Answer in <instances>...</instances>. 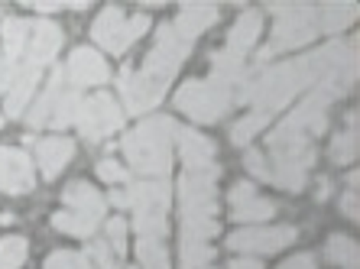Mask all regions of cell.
Listing matches in <instances>:
<instances>
[{
  "label": "cell",
  "instance_id": "cell-14",
  "mask_svg": "<svg viewBox=\"0 0 360 269\" xmlns=\"http://www.w3.org/2000/svg\"><path fill=\"white\" fill-rule=\"evenodd\" d=\"M72 156H75V143L68 136H49L36 143V162H39L42 178H56L72 162Z\"/></svg>",
  "mask_w": 360,
  "mask_h": 269
},
{
  "label": "cell",
  "instance_id": "cell-48",
  "mask_svg": "<svg viewBox=\"0 0 360 269\" xmlns=\"http://www.w3.org/2000/svg\"><path fill=\"white\" fill-rule=\"evenodd\" d=\"M0 130H4V114H0Z\"/></svg>",
  "mask_w": 360,
  "mask_h": 269
},
{
  "label": "cell",
  "instance_id": "cell-22",
  "mask_svg": "<svg viewBox=\"0 0 360 269\" xmlns=\"http://www.w3.org/2000/svg\"><path fill=\"white\" fill-rule=\"evenodd\" d=\"M30 20H20V17H4L0 23V33H4V55L7 59H20L23 62V52H26V39H30Z\"/></svg>",
  "mask_w": 360,
  "mask_h": 269
},
{
  "label": "cell",
  "instance_id": "cell-5",
  "mask_svg": "<svg viewBox=\"0 0 360 269\" xmlns=\"http://www.w3.org/2000/svg\"><path fill=\"white\" fill-rule=\"evenodd\" d=\"M221 176V166L201 169V172H185L179 178V195H182V218H214L218 211V192L214 182Z\"/></svg>",
  "mask_w": 360,
  "mask_h": 269
},
{
  "label": "cell",
  "instance_id": "cell-42",
  "mask_svg": "<svg viewBox=\"0 0 360 269\" xmlns=\"http://www.w3.org/2000/svg\"><path fill=\"white\" fill-rule=\"evenodd\" d=\"M279 269H315V256H311V253H299L292 260L279 263Z\"/></svg>",
  "mask_w": 360,
  "mask_h": 269
},
{
  "label": "cell",
  "instance_id": "cell-7",
  "mask_svg": "<svg viewBox=\"0 0 360 269\" xmlns=\"http://www.w3.org/2000/svg\"><path fill=\"white\" fill-rule=\"evenodd\" d=\"M117 88H120V98H124L130 114H146L153 104L162 101L169 81H162V78H156V75H146L140 68L134 72L130 65H124L117 75Z\"/></svg>",
  "mask_w": 360,
  "mask_h": 269
},
{
  "label": "cell",
  "instance_id": "cell-32",
  "mask_svg": "<svg viewBox=\"0 0 360 269\" xmlns=\"http://www.w3.org/2000/svg\"><path fill=\"white\" fill-rule=\"evenodd\" d=\"M134 230L140 234V240H162V237L169 234L166 214H136Z\"/></svg>",
  "mask_w": 360,
  "mask_h": 269
},
{
  "label": "cell",
  "instance_id": "cell-15",
  "mask_svg": "<svg viewBox=\"0 0 360 269\" xmlns=\"http://www.w3.org/2000/svg\"><path fill=\"white\" fill-rule=\"evenodd\" d=\"M65 88H68L65 65H56V68H52V75H49V84H46V91L36 98V104L30 107V114H26V124H30V126L49 124L52 110H56V104H59V98H62V91H65Z\"/></svg>",
  "mask_w": 360,
  "mask_h": 269
},
{
  "label": "cell",
  "instance_id": "cell-17",
  "mask_svg": "<svg viewBox=\"0 0 360 269\" xmlns=\"http://www.w3.org/2000/svg\"><path fill=\"white\" fill-rule=\"evenodd\" d=\"M179 152H182V162L188 172H201V169H211V156H214V146H211L208 136H201L198 130H179Z\"/></svg>",
  "mask_w": 360,
  "mask_h": 269
},
{
  "label": "cell",
  "instance_id": "cell-36",
  "mask_svg": "<svg viewBox=\"0 0 360 269\" xmlns=\"http://www.w3.org/2000/svg\"><path fill=\"white\" fill-rule=\"evenodd\" d=\"M104 244H110L114 256H124L127 253V221L124 218L108 221V228H104Z\"/></svg>",
  "mask_w": 360,
  "mask_h": 269
},
{
  "label": "cell",
  "instance_id": "cell-37",
  "mask_svg": "<svg viewBox=\"0 0 360 269\" xmlns=\"http://www.w3.org/2000/svg\"><path fill=\"white\" fill-rule=\"evenodd\" d=\"M146 26H150V17L146 13H136V17H127L124 23V33H120V55H124L130 46H134L136 39H140L143 33H146Z\"/></svg>",
  "mask_w": 360,
  "mask_h": 269
},
{
  "label": "cell",
  "instance_id": "cell-29",
  "mask_svg": "<svg viewBox=\"0 0 360 269\" xmlns=\"http://www.w3.org/2000/svg\"><path fill=\"white\" fill-rule=\"evenodd\" d=\"M357 150H360V140H357V130H344V133H338L335 140H331V162L335 166H347V162L357 159Z\"/></svg>",
  "mask_w": 360,
  "mask_h": 269
},
{
  "label": "cell",
  "instance_id": "cell-16",
  "mask_svg": "<svg viewBox=\"0 0 360 269\" xmlns=\"http://www.w3.org/2000/svg\"><path fill=\"white\" fill-rule=\"evenodd\" d=\"M39 72L42 68H36V65H30V62H23L20 65V75L13 78V84H10V91L4 94V114L7 117H23V110H26V104H30V98H33V91H36V84H39Z\"/></svg>",
  "mask_w": 360,
  "mask_h": 269
},
{
  "label": "cell",
  "instance_id": "cell-8",
  "mask_svg": "<svg viewBox=\"0 0 360 269\" xmlns=\"http://www.w3.org/2000/svg\"><path fill=\"white\" fill-rule=\"evenodd\" d=\"M108 202L117 204V208H134L136 214H166L169 202H172V192H169V185L160 182V178H150V182H127L124 192L108 195Z\"/></svg>",
  "mask_w": 360,
  "mask_h": 269
},
{
  "label": "cell",
  "instance_id": "cell-43",
  "mask_svg": "<svg viewBox=\"0 0 360 269\" xmlns=\"http://www.w3.org/2000/svg\"><path fill=\"white\" fill-rule=\"evenodd\" d=\"M341 208H344V214H347L351 221H357V214H360V211H357V188H351V192L344 195V198H341Z\"/></svg>",
  "mask_w": 360,
  "mask_h": 269
},
{
  "label": "cell",
  "instance_id": "cell-23",
  "mask_svg": "<svg viewBox=\"0 0 360 269\" xmlns=\"http://www.w3.org/2000/svg\"><path fill=\"white\" fill-rule=\"evenodd\" d=\"M231 214H234L237 224H253V221H269L276 214V204L260 198V195H250V198H240V202L231 204Z\"/></svg>",
  "mask_w": 360,
  "mask_h": 269
},
{
  "label": "cell",
  "instance_id": "cell-3",
  "mask_svg": "<svg viewBox=\"0 0 360 269\" xmlns=\"http://www.w3.org/2000/svg\"><path fill=\"white\" fill-rule=\"evenodd\" d=\"M269 182L285 192H302L305 176H309L311 162H315V143L311 136H292L285 143L269 146Z\"/></svg>",
  "mask_w": 360,
  "mask_h": 269
},
{
  "label": "cell",
  "instance_id": "cell-21",
  "mask_svg": "<svg viewBox=\"0 0 360 269\" xmlns=\"http://www.w3.org/2000/svg\"><path fill=\"white\" fill-rule=\"evenodd\" d=\"M211 81L224 84V88H231L234 81H243L247 78V72H243V55L240 52H231V49H221L211 55Z\"/></svg>",
  "mask_w": 360,
  "mask_h": 269
},
{
  "label": "cell",
  "instance_id": "cell-19",
  "mask_svg": "<svg viewBox=\"0 0 360 269\" xmlns=\"http://www.w3.org/2000/svg\"><path fill=\"white\" fill-rule=\"evenodd\" d=\"M214 20H218V7H211V4H188V7H185L176 20H172V26H176L185 39L195 42V36L205 33Z\"/></svg>",
  "mask_w": 360,
  "mask_h": 269
},
{
  "label": "cell",
  "instance_id": "cell-31",
  "mask_svg": "<svg viewBox=\"0 0 360 269\" xmlns=\"http://www.w3.org/2000/svg\"><path fill=\"white\" fill-rule=\"evenodd\" d=\"M136 256H140L143 269H169V253L162 247V240H140Z\"/></svg>",
  "mask_w": 360,
  "mask_h": 269
},
{
  "label": "cell",
  "instance_id": "cell-25",
  "mask_svg": "<svg viewBox=\"0 0 360 269\" xmlns=\"http://www.w3.org/2000/svg\"><path fill=\"white\" fill-rule=\"evenodd\" d=\"M354 17H357V4H328L319 10V29L338 33L344 26H351Z\"/></svg>",
  "mask_w": 360,
  "mask_h": 269
},
{
  "label": "cell",
  "instance_id": "cell-30",
  "mask_svg": "<svg viewBox=\"0 0 360 269\" xmlns=\"http://www.w3.org/2000/svg\"><path fill=\"white\" fill-rule=\"evenodd\" d=\"M214 234H218L214 218H182V240H192V244H208Z\"/></svg>",
  "mask_w": 360,
  "mask_h": 269
},
{
  "label": "cell",
  "instance_id": "cell-40",
  "mask_svg": "<svg viewBox=\"0 0 360 269\" xmlns=\"http://www.w3.org/2000/svg\"><path fill=\"white\" fill-rule=\"evenodd\" d=\"M20 65H23L20 59H7V55H0V98L10 91L13 78L20 75Z\"/></svg>",
  "mask_w": 360,
  "mask_h": 269
},
{
  "label": "cell",
  "instance_id": "cell-2",
  "mask_svg": "<svg viewBox=\"0 0 360 269\" xmlns=\"http://www.w3.org/2000/svg\"><path fill=\"white\" fill-rule=\"evenodd\" d=\"M276 13V26H273V39L263 46L260 62L273 59L276 52H289V49H302L309 46L319 33V10L305 7V4H273Z\"/></svg>",
  "mask_w": 360,
  "mask_h": 269
},
{
  "label": "cell",
  "instance_id": "cell-18",
  "mask_svg": "<svg viewBox=\"0 0 360 269\" xmlns=\"http://www.w3.org/2000/svg\"><path fill=\"white\" fill-rule=\"evenodd\" d=\"M124 23H127V13L120 7L101 10L98 20H94V26H91L94 42H98L101 49H108V52H114V55H120V33H124Z\"/></svg>",
  "mask_w": 360,
  "mask_h": 269
},
{
  "label": "cell",
  "instance_id": "cell-13",
  "mask_svg": "<svg viewBox=\"0 0 360 269\" xmlns=\"http://www.w3.org/2000/svg\"><path fill=\"white\" fill-rule=\"evenodd\" d=\"M62 202H65V211H75V214L94 221V224H101L104 211H108V198L94 185H88V182H72V185L62 192Z\"/></svg>",
  "mask_w": 360,
  "mask_h": 269
},
{
  "label": "cell",
  "instance_id": "cell-4",
  "mask_svg": "<svg viewBox=\"0 0 360 269\" xmlns=\"http://www.w3.org/2000/svg\"><path fill=\"white\" fill-rule=\"evenodd\" d=\"M176 107L185 110L192 120L198 124H214L231 110V88L218 81H201V78H192L185 81L176 94Z\"/></svg>",
  "mask_w": 360,
  "mask_h": 269
},
{
  "label": "cell",
  "instance_id": "cell-47",
  "mask_svg": "<svg viewBox=\"0 0 360 269\" xmlns=\"http://www.w3.org/2000/svg\"><path fill=\"white\" fill-rule=\"evenodd\" d=\"M347 126H351V130H357V110H351V114H347Z\"/></svg>",
  "mask_w": 360,
  "mask_h": 269
},
{
  "label": "cell",
  "instance_id": "cell-35",
  "mask_svg": "<svg viewBox=\"0 0 360 269\" xmlns=\"http://www.w3.org/2000/svg\"><path fill=\"white\" fill-rule=\"evenodd\" d=\"M46 269H91V263H88V256H84V253L56 250V253H49V260H46Z\"/></svg>",
  "mask_w": 360,
  "mask_h": 269
},
{
  "label": "cell",
  "instance_id": "cell-46",
  "mask_svg": "<svg viewBox=\"0 0 360 269\" xmlns=\"http://www.w3.org/2000/svg\"><path fill=\"white\" fill-rule=\"evenodd\" d=\"M328 195H331V182H328V178H319V202H325Z\"/></svg>",
  "mask_w": 360,
  "mask_h": 269
},
{
  "label": "cell",
  "instance_id": "cell-10",
  "mask_svg": "<svg viewBox=\"0 0 360 269\" xmlns=\"http://www.w3.org/2000/svg\"><path fill=\"white\" fill-rule=\"evenodd\" d=\"M33 162L23 150L13 146H0V192L7 195H26L33 192Z\"/></svg>",
  "mask_w": 360,
  "mask_h": 269
},
{
  "label": "cell",
  "instance_id": "cell-39",
  "mask_svg": "<svg viewBox=\"0 0 360 269\" xmlns=\"http://www.w3.org/2000/svg\"><path fill=\"white\" fill-rule=\"evenodd\" d=\"M98 176L104 178V182H110V185H127V182H130L127 169L120 166V162H114V159H101L98 162Z\"/></svg>",
  "mask_w": 360,
  "mask_h": 269
},
{
  "label": "cell",
  "instance_id": "cell-45",
  "mask_svg": "<svg viewBox=\"0 0 360 269\" xmlns=\"http://www.w3.org/2000/svg\"><path fill=\"white\" fill-rule=\"evenodd\" d=\"M231 269H263L260 260H231Z\"/></svg>",
  "mask_w": 360,
  "mask_h": 269
},
{
  "label": "cell",
  "instance_id": "cell-41",
  "mask_svg": "<svg viewBox=\"0 0 360 269\" xmlns=\"http://www.w3.org/2000/svg\"><path fill=\"white\" fill-rule=\"evenodd\" d=\"M243 166L250 169L257 178H263V182H269V159L263 156V152H257V150H250L247 156H243Z\"/></svg>",
  "mask_w": 360,
  "mask_h": 269
},
{
  "label": "cell",
  "instance_id": "cell-20",
  "mask_svg": "<svg viewBox=\"0 0 360 269\" xmlns=\"http://www.w3.org/2000/svg\"><path fill=\"white\" fill-rule=\"evenodd\" d=\"M263 29V13L260 10H243L240 20L234 23V29H231V36H227V49L231 52H247L257 42V36H260Z\"/></svg>",
  "mask_w": 360,
  "mask_h": 269
},
{
  "label": "cell",
  "instance_id": "cell-9",
  "mask_svg": "<svg viewBox=\"0 0 360 269\" xmlns=\"http://www.w3.org/2000/svg\"><path fill=\"white\" fill-rule=\"evenodd\" d=\"M299 230L289 224H276V228H243L227 237V247L234 253H279L292 244Z\"/></svg>",
  "mask_w": 360,
  "mask_h": 269
},
{
  "label": "cell",
  "instance_id": "cell-1",
  "mask_svg": "<svg viewBox=\"0 0 360 269\" xmlns=\"http://www.w3.org/2000/svg\"><path fill=\"white\" fill-rule=\"evenodd\" d=\"M182 126L172 117H146L136 130L124 136V156L127 162L143 172V176H166L172 166V140Z\"/></svg>",
  "mask_w": 360,
  "mask_h": 269
},
{
  "label": "cell",
  "instance_id": "cell-38",
  "mask_svg": "<svg viewBox=\"0 0 360 269\" xmlns=\"http://www.w3.org/2000/svg\"><path fill=\"white\" fill-rule=\"evenodd\" d=\"M88 260H94V266L98 269H117V256H114V250H110L104 240H91V247H88V253H84Z\"/></svg>",
  "mask_w": 360,
  "mask_h": 269
},
{
  "label": "cell",
  "instance_id": "cell-27",
  "mask_svg": "<svg viewBox=\"0 0 360 269\" xmlns=\"http://www.w3.org/2000/svg\"><path fill=\"white\" fill-rule=\"evenodd\" d=\"M266 124H269V114H263V110H250L247 117H240L234 124V130H231V140H234L237 146H247L253 136L260 133V130H266Z\"/></svg>",
  "mask_w": 360,
  "mask_h": 269
},
{
  "label": "cell",
  "instance_id": "cell-11",
  "mask_svg": "<svg viewBox=\"0 0 360 269\" xmlns=\"http://www.w3.org/2000/svg\"><path fill=\"white\" fill-rule=\"evenodd\" d=\"M65 75H68V84L82 91V88L104 84L110 78V72H108V62L101 59V52L88 49V46H78L65 65Z\"/></svg>",
  "mask_w": 360,
  "mask_h": 269
},
{
  "label": "cell",
  "instance_id": "cell-12",
  "mask_svg": "<svg viewBox=\"0 0 360 269\" xmlns=\"http://www.w3.org/2000/svg\"><path fill=\"white\" fill-rule=\"evenodd\" d=\"M59 49H62V29L56 23H49V20H36V23L30 26V39H26L23 62L42 68V65H49V62L56 59V52Z\"/></svg>",
  "mask_w": 360,
  "mask_h": 269
},
{
  "label": "cell",
  "instance_id": "cell-6",
  "mask_svg": "<svg viewBox=\"0 0 360 269\" xmlns=\"http://www.w3.org/2000/svg\"><path fill=\"white\" fill-rule=\"evenodd\" d=\"M75 124H78V130H82V136L88 140V143H98V140L110 136L114 130H120L124 114H120L117 101H114L110 94L98 91V94H91V98H84L82 101Z\"/></svg>",
  "mask_w": 360,
  "mask_h": 269
},
{
  "label": "cell",
  "instance_id": "cell-44",
  "mask_svg": "<svg viewBox=\"0 0 360 269\" xmlns=\"http://www.w3.org/2000/svg\"><path fill=\"white\" fill-rule=\"evenodd\" d=\"M250 195H257V192H253L250 182H237V185L231 188V204L240 202V198H250Z\"/></svg>",
  "mask_w": 360,
  "mask_h": 269
},
{
  "label": "cell",
  "instance_id": "cell-24",
  "mask_svg": "<svg viewBox=\"0 0 360 269\" xmlns=\"http://www.w3.org/2000/svg\"><path fill=\"white\" fill-rule=\"evenodd\" d=\"M82 101H84V94L78 91V88H72V84H68L65 91H62L59 104H56V110H52V117H49V126H52V130H62V126L75 124Z\"/></svg>",
  "mask_w": 360,
  "mask_h": 269
},
{
  "label": "cell",
  "instance_id": "cell-28",
  "mask_svg": "<svg viewBox=\"0 0 360 269\" xmlns=\"http://www.w3.org/2000/svg\"><path fill=\"white\" fill-rule=\"evenodd\" d=\"M52 228L59 230V234H68V237H91L98 224L82 218V214H75V211H59V214L52 218Z\"/></svg>",
  "mask_w": 360,
  "mask_h": 269
},
{
  "label": "cell",
  "instance_id": "cell-26",
  "mask_svg": "<svg viewBox=\"0 0 360 269\" xmlns=\"http://www.w3.org/2000/svg\"><path fill=\"white\" fill-rule=\"evenodd\" d=\"M325 256L335 266H344V269H357V263H360V250H357V244H354L351 237H331L328 240V247H325Z\"/></svg>",
  "mask_w": 360,
  "mask_h": 269
},
{
  "label": "cell",
  "instance_id": "cell-33",
  "mask_svg": "<svg viewBox=\"0 0 360 269\" xmlns=\"http://www.w3.org/2000/svg\"><path fill=\"white\" fill-rule=\"evenodd\" d=\"M23 260H26L23 237H4V240H0V269H20Z\"/></svg>",
  "mask_w": 360,
  "mask_h": 269
},
{
  "label": "cell",
  "instance_id": "cell-34",
  "mask_svg": "<svg viewBox=\"0 0 360 269\" xmlns=\"http://www.w3.org/2000/svg\"><path fill=\"white\" fill-rule=\"evenodd\" d=\"M211 247L208 244H192L182 240V269H208L211 266Z\"/></svg>",
  "mask_w": 360,
  "mask_h": 269
}]
</instances>
